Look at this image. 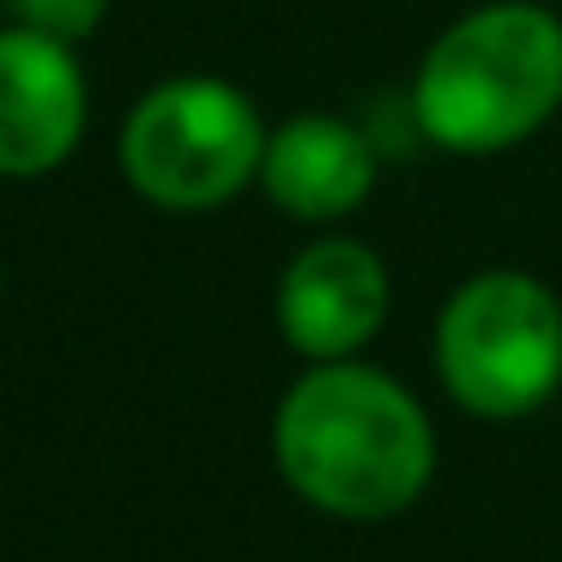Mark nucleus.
Segmentation results:
<instances>
[{"instance_id":"3","label":"nucleus","mask_w":562,"mask_h":562,"mask_svg":"<svg viewBox=\"0 0 562 562\" xmlns=\"http://www.w3.org/2000/svg\"><path fill=\"white\" fill-rule=\"evenodd\" d=\"M267 134L248 91L182 74L151 86L122 122V176L158 212H212L260 182Z\"/></svg>"},{"instance_id":"6","label":"nucleus","mask_w":562,"mask_h":562,"mask_svg":"<svg viewBox=\"0 0 562 562\" xmlns=\"http://www.w3.org/2000/svg\"><path fill=\"white\" fill-rule=\"evenodd\" d=\"M86 74L74 43L31 25L0 31V176H49L86 134Z\"/></svg>"},{"instance_id":"1","label":"nucleus","mask_w":562,"mask_h":562,"mask_svg":"<svg viewBox=\"0 0 562 562\" xmlns=\"http://www.w3.org/2000/svg\"><path fill=\"white\" fill-rule=\"evenodd\" d=\"M284 484L339 520H393L429 490L436 429L412 387L357 357L315 363L272 417Z\"/></svg>"},{"instance_id":"2","label":"nucleus","mask_w":562,"mask_h":562,"mask_svg":"<svg viewBox=\"0 0 562 562\" xmlns=\"http://www.w3.org/2000/svg\"><path fill=\"white\" fill-rule=\"evenodd\" d=\"M562 110V19L538 0L460 13L412 74V122L429 146L484 158L550 127Z\"/></svg>"},{"instance_id":"4","label":"nucleus","mask_w":562,"mask_h":562,"mask_svg":"<svg viewBox=\"0 0 562 562\" xmlns=\"http://www.w3.org/2000/svg\"><path fill=\"white\" fill-rule=\"evenodd\" d=\"M436 375L472 417H526L562 387V303L520 267L472 272L436 315Z\"/></svg>"},{"instance_id":"7","label":"nucleus","mask_w":562,"mask_h":562,"mask_svg":"<svg viewBox=\"0 0 562 562\" xmlns=\"http://www.w3.org/2000/svg\"><path fill=\"white\" fill-rule=\"evenodd\" d=\"M375 139L357 122L327 110H303L267 134L260 188L296 224H339L375 194Z\"/></svg>"},{"instance_id":"8","label":"nucleus","mask_w":562,"mask_h":562,"mask_svg":"<svg viewBox=\"0 0 562 562\" xmlns=\"http://www.w3.org/2000/svg\"><path fill=\"white\" fill-rule=\"evenodd\" d=\"M13 25H31V31H49L61 43H79L103 25L110 0H7Z\"/></svg>"},{"instance_id":"5","label":"nucleus","mask_w":562,"mask_h":562,"mask_svg":"<svg viewBox=\"0 0 562 562\" xmlns=\"http://www.w3.org/2000/svg\"><path fill=\"white\" fill-rule=\"evenodd\" d=\"M387 303V260L357 236H321L296 248L279 279V333L308 363H339L381 333Z\"/></svg>"}]
</instances>
